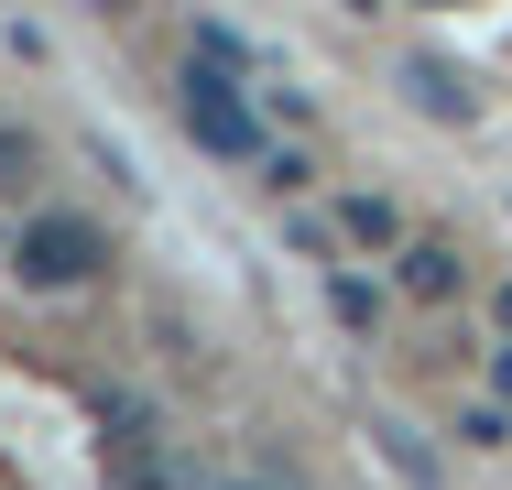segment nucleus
Returning a JSON list of instances; mask_svg holds the SVG:
<instances>
[{
    "label": "nucleus",
    "mask_w": 512,
    "mask_h": 490,
    "mask_svg": "<svg viewBox=\"0 0 512 490\" xmlns=\"http://www.w3.org/2000/svg\"><path fill=\"white\" fill-rule=\"evenodd\" d=\"M175 120L197 131V153H218V164H251V153H262V120H251L240 44H229V33H197L186 77H175Z\"/></svg>",
    "instance_id": "obj_1"
},
{
    "label": "nucleus",
    "mask_w": 512,
    "mask_h": 490,
    "mask_svg": "<svg viewBox=\"0 0 512 490\" xmlns=\"http://www.w3.org/2000/svg\"><path fill=\"white\" fill-rule=\"evenodd\" d=\"M99 262H109V229L99 218H22V240H11V273L33 294H77V284H99Z\"/></svg>",
    "instance_id": "obj_2"
},
{
    "label": "nucleus",
    "mask_w": 512,
    "mask_h": 490,
    "mask_svg": "<svg viewBox=\"0 0 512 490\" xmlns=\"http://www.w3.org/2000/svg\"><path fill=\"white\" fill-rule=\"evenodd\" d=\"M109 469H120V490H164V480H175V469H164V436H153L142 403H109Z\"/></svg>",
    "instance_id": "obj_3"
},
{
    "label": "nucleus",
    "mask_w": 512,
    "mask_h": 490,
    "mask_svg": "<svg viewBox=\"0 0 512 490\" xmlns=\"http://www.w3.org/2000/svg\"><path fill=\"white\" fill-rule=\"evenodd\" d=\"M404 294H458V251L447 240H404Z\"/></svg>",
    "instance_id": "obj_4"
},
{
    "label": "nucleus",
    "mask_w": 512,
    "mask_h": 490,
    "mask_svg": "<svg viewBox=\"0 0 512 490\" xmlns=\"http://www.w3.org/2000/svg\"><path fill=\"white\" fill-rule=\"evenodd\" d=\"M338 229H349V240H404V218H393L382 196H349V207H338Z\"/></svg>",
    "instance_id": "obj_5"
},
{
    "label": "nucleus",
    "mask_w": 512,
    "mask_h": 490,
    "mask_svg": "<svg viewBox=\"0 0 512 490\" xmlns=\"http://www.w3.org/2000/svg\"><path fill=\"white\" fill-rule=\"evenodd\" d=\"M33 186V142H22V131H0V196H22Z\"/></svg>",
    "instance_id": "obj_6"
},
{
    "label": "nucleus",
    "mask_w": 512,
    "mask_h": 490,
    "mask_svg": "<svg viewBox=\"0 0 512 490\" xmlns=\"http://www.w3.org/2000/svg\"><path fill=\"white\" fill-rule=\"evenodd\" d=\"M491 382H502V392H512V349H502V360H491Z\"/></svg>",
    "instance_id": "obj_7"
}]
</instances>
